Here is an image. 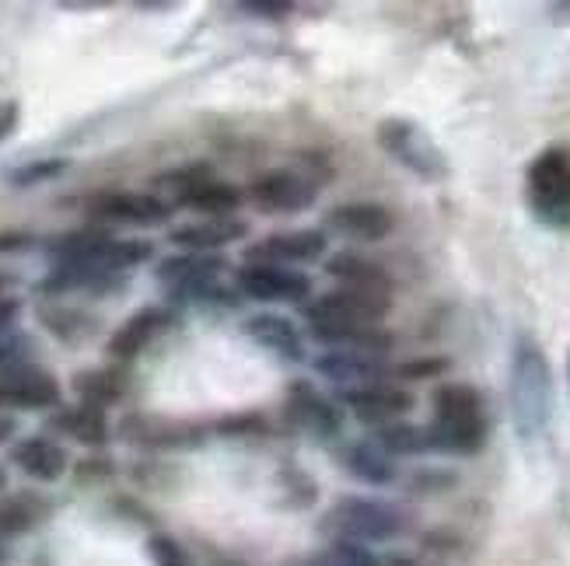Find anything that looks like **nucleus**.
Returning <instances> with one entry per match:
<instances>
[{"label": "nucleus", "instance_id": "obj_27", "mask_svg": "<svg viewBox=\"0 0 570 566\" xmlns=\"http://www.w3.org/2000/svg\"><path fill=\"white\" fill-rule=\"evenodd\" d=\"M67 168L63 158H49V161H32V165H24L18 171H11V182L14 186H36V182H46V179H57L60 171Z\"/></svg>", "mask_w": 570, "mask_h": 566}, {"label": "nucleus", "instance_id": "obj_3", "mask_svg": "<svg viewBox=\"0 0 570 566\" xmlns=\"http://www.w3.org/2000/svg\"><path fill=\"white\" fill-rule=\"evenodd\" d=\"M529 214L550 231H570V151L547 147L525 168Z\"/></svg>", "mask_w": 570, "mask_h": 566}, {"label": "nucleus", "instance_id": "obj_2", "mask_svg": "<svg viewBox=\"0 0 570 566\" xmlns=\"http://www.w3.org/2000/svg\"><path fill=\"white\" fill-rule=\"evenodd\" d=\"M511 424L522 440L542 437L553 416V371L542 347L532 336H518L508 375Z\"/></svg>", "mask_w": 570, "mask_h": 566}, {"label": "nucleus", "instance_id": "obj_11", "mask_svg": "<svg viewBox=\"0 0 570 566\" xmlns=\"http://www.w3.org/2000/svg\"><path fill=\"white\" fill-rule=\"evenodd\" d=\"M315 371L340 385L343 391H354V388H367V385H382L389 375V364L385 354H371V350H326L315 360Z\"/></svg>", "mask_w": 570, "mask_h": 566}, {"label": "nucleus", "instance_id": "obj_37", "mask_svg": "<svg viewBox=\"0 0 570 566\" xmlns=\"http://www.w3.org/2000/svg\"><path fill=\"white\" fill-rule=\"evenodd\" d=\"M14 434V420L11 416H0V440H8Z\"/></svg>", "mask_w": 570, "mask_h": 566}, {"label": "nucleus", "instance_id": "obj_25", "mask_svg": "<svg viewBox=\"0 0 570 566\" xmlns=\"http://www.w3.org/2000/svg\"><path fill=\"white\" fill-rule=\"evenodd\" d=\"M122 388H127V381H122L119 371H109V367H98V371H81L78 378H73V391L81 396V403L85 406H98V409L119 403Z\"/></svg>", "mask_w": 570, "mask_h": 566}, {"label": "nucleus", "instance_id": "obj_7", "mask_svg": "<svg viewBox=\"0 0 570 566\" xmlns=\"http://www.w3.org/2000/svg\"><path fill=\"white\" fill-rule=\"evenodd\" d=\"M225 269L228 262L220 256L186 252V256H171L158 266V284L168 290V298H176V301H204L217 290V280Z\"/></svg>", "mask_w": 570, "mask_h": 566}, {"label": "nucleus", "instance_id": "obj_36", "mask_svg": "<svg viewBox=\"0 0 570 566\" xmlns=\"http://www.w3.org/2000/svg\"><path fill=\"white\" fill-rule=\"evenodd\" d=\"M550 14L557 24H570V0H563V4H550Z\"/></svg>", "mask_w": 570, "mask_h": 566}, {"label": "nucleus", "instance_id": "obj_28", "mask_svg": "<svg viewBox=\"0 0 570 566\" xmlns=\"http://www.w3.org/2000/svg\"><path fill=\"white\" fill-rule=\"evenodd\" d=\"M29 357H32V339L29 336H21V332L0 336V371L29 364Z\"/></svg>", "mask_w": 570, "mask_h": 566}, {"label": "nucleus", "instance_id": "obj_1", "mask_svg": "<svg viewBox=\"0 0 570 566\" xmlns=\"http://www.w3.org/2000/svg\"><path fill=\"white\" fill-rule=\"evenodd\" d=\"M431 451L473 458L487 448L490 437V416L483 396L465 381H444L438 385L431 399Z\"/></svg>", "mask_w": 570, "mask_h": 566}, {"label": "nucleus", "instance_id": "obj_23", "mask_svg": "<svg viewBox=\"0 0 570 566\" xmlns=\"http://www.w3.org/2000/svg\"><path fill=\"white\" fill-rule=\"evenodd\" d=\"M242 189L232 186V182H220V179H204V182H196L189 186L186 192L176 196V203L179 207H189V210H200L207 217H232L238 207H242Z\"/></svg>", "mask_w": 570, "mask_h": 566}, {"label": "nucleus", "instance_id": "obj_16", "mask_svg": "<svg viewBox=\"0 0 570 566\" xmlns=\"http://www.w3.org/2000/svg\"><path fill=\"white\" fill-rule=\"evenodd\" d=\"M249 235V225L238 217H204L193 220V225H179L168 231V241L179 245L186 252H200V256H214L225 245H235Z\"/></svg>", "mask_w": 570, "mask_h": 566}, {"label": "nucleus", "instance_id": "obj_9", "mask_svg": "<svg viewBox=\"0 0 570 566\" xmlns=\"http://www.w3.org/2000/svg\"><path fill=\"white\" fill-rule=\"evenodd\" d=\"M326 256V231H281V235H266L253 241L245 249V262H269V266H308Z\"/></svg>", "mask_w": 570, "mask_h": 566}, {"label": "nucleus", "instance_id": "obj_24", "mask_svg": "<svg viewBox=\"0 0 570 566\" xmlns=\"http://www.w3.org/2000/svg\"><path fill=\"white\" fill-rule=\"evenodd\" d=\"M371 440L392 458H406V455H428L431 451V434L428 427H416V424H389L382 430L371 434Z\"/></svg>", "mask_w": 570, "mask_h": 566}, {"label": "nucleus", "instance_id": "obj_22", "mask_svg": "<svg viewBox=\"0 0 570 566\" xmlns=\"http://www.w3.org/2000/svg\"><path fill=\"white\" fill-rule=\"evenodd\" d=\"M343 465H346V473L367 486H389V483H395V476H400L395 458L385 455L371 437L354 440V445L343 451Z\"/></svg>", "mask_w": 570, "mask_h": 566}, {"label": "nucleus", "instance_id": "obj_10", "mask_svg": "<svg viewBox=\"0 0 570 566\" xmlns=\"http://www.w3.org/2000/svg\"><path fill=\"white\" fill-rule=\"evenodd\" d=\"M340 403L351 409L361 424L367 427H389V424H400L403 416L413 409V396L403 385H367V388H354V391H340Z\"/></svg>", "mask_w": 570, "mask_h": 566}, {"label": "nucleus", "instance_id": "obj_18", "mask_svg": "<svg viewBox=\"0 0 570 566\" xmlns=\"http://www.w3.org/2000/svg\"><path fill=\"white\" fill-rule=\"evenodd\" d=\"M245 336H249L256 347L277 354L284 360H305V339L287 315H274V311L253 315L249 322H245Z\"/></svg>", "mask_w": 570, "mask_h": 566}, {"label": "nucleus", "instance_id": "obj_34", "mask_svg": "<svg viewBox=\"0 0 570 566\" xmlns=\"http://www.w3.org/2000/svg\"><path fill=\"white\" fill-rule=\"evenodd\" d=\"M242 11L263 14V18H287L291 14V4H242Z\"/></svg>", "mask_w": 570, "mask_h": 566}, {"label": "nucleus", "instance_id": "obj_21", "mask_svg": "<svg viewBox=\"0 0 570 566\" xmlns=\"http://www.w3.org/2000/svg\"><path fill=\"white\" fill-rule=\"evenodd\" d=\"M49 427L63 437H73L78 445L88 448H102L109 440V420H106V409L98 406H63L49 416Z\"/></svg>", "mask_w": 570, "mask_h": 566}, {"label": "nucleus", "instance_id": "obj_19", "mask_svg": "<svg viewBox=\"0 0 570 566\" xmlns=\"http://www.w3.org/2000/svg\"><path fill=\"white\" fill-rule=\"evenodd\" d=\"M168 322H171V315L165 308H144V311H137L134 318H127V322H122L112 332L109 354L116 360H134L137 354H144L168 329Z\"/></svg>", "mask_w": 570, "mask_h": 566}, {"label": "nucleus", "instance_id": "obj_5", "mask_svg": "<svg viewBox=\"0 0 570 566\" xmlns=\"http://www.w3.org/2000/svg\"><path fill=\"white\" fill-rule=\"evenodd\" d=\"M379 147L424 182H441L449 176V161H444L441 147L428 137L424 127H416L410 119L379 122Z\"/></svg>", "mask_w": 570, "mask_h": 566}, {"label": "nucleus", "instance_id": "obj_17", "mask_svg": "<svg viewBox=\"0 0 570 566\" xmlns=\"http://www.w3.org/2000/svg\"><path fill=\"white\" fill-rule=\"evenodd\" d=\"M11 461L18 469L29 476V479H39V483H57L63 479L67 465H70V455L60 440L53 437H24L11 448Z\"/></svg>", "mask_w": 570, "mask_h": 566}, {"label": "nucleus", "instance_id": "obj_6", "mask_svg": "<svg viewBox=\"0 0 570 566\" xmlns=\"http://www.w3.org/2000/svg\"><path fill=\"white\" fill-rule=\"evenodd\" d=\"M235 287L245 298L263 305H308L312 277L302 269L269 266V262H245L235 274Z\"/></svg>", "mask_w": 570, "mask_h": 566}, {"label": "nucleus", "instance_id": "obj_39", "mask_svg": "<svg viewBox=\"0 0 570 566\" xmlns=\"http://www.w3.org/2000/svg\"><path fill=\"white\" fill-rule=\"evenodd\" d=\"M4 486H8V473L0 469V494H4Z\"/></svg>", "mask_w": 570, "mask_h": 566}, {"label": "nucleus", "instance_id": "obj_13", "mask_svg": "<svg viewBox=\"0 0 570 566\" xmlns=\"http://www.w3.org/2000/svg\"><path fill=\"white\" fill-rule=\"evenodd\" d=\"M91 217L102 225L155 228L168 220V203L151 192H102L91 200Z\"/></svg>", "mask_w": 570, "mask_h": 566}, {"label": "nucleus", "instance_id": "obj_4", "mask_svg": "<svg viewBox=\"0 0 570 566\" xmlns=\"http://www.w3.org/2000/svg\"><path fill=\"white\" fill-rule=\"evenodd\" d=\"M322 528H326L330 535H336V543L375 546V543H389V538H395L403 532V514L392 504H382V500L346 497L326 514Z\"/></svg>", "mask_w": 570, "mask_h": 566}, {"label": "nucleus", "instance_id": "obj_31", "mask_svg": "<svg viewBox=\"0 0 570 566\" xmlns=\"http://www.w3.org/2000/svg\"><path fill=\"white\" fill-rule=\"evenodd\" d=\"M444 371V360H424V364H406L400 367V378H428V375H441Z\"/></svg>", "mask_w": 570, "mask_h": 566}, {"label": "nucleus", "instance_id": "obj_15", "mask_svg": "<svg viewBox=\"0 0 570 566\" xmlns=\"http://www.w3.org/2000/svg\"><path fill=\"white\" fill-rule=\"evenodd\" d=\"M395 228L392 210L382 203H343L326 214V231L346 241H382Z\"/></svg>", "mask_w": 570, "mask_h": 566}, {"label": "nucleus", "instance_id": "obj_33", "mask_svg": "<svg viewBox=\"0 0 570 566\" xmlns=\"http://www.w3.org/2000/svg\"><path fill=\"white\" fill-rule=\"evenodd\" d=\"M18 127V102H0V140H8Z\"/></svg>", "mask_w": 570, "mask_h": 566}, {"label": "nucleus", "instance_id": "obj_12", "mask_svg": "<svg viewBox=\"0 0 570 566\" xmlns=\"http://www.w3.org/2000/svg\"><path fill=\"white\" fill-rule=\"evenodd\" d=\"M0 406L53 409V406H60V381L32 364L8 367V371H0Z\"/></svg>", "mask_w": 570, "mask_h": 566}, {"label": "nucleus", "instance_id": "obj_29", "mask_svg": "<svg viewBox=\"0 0 570 566\" xmlns=\"http://www.w3.org/2000/svg\"><path fill=\"white\" fill-rule=\"evenodd\" d=\"M147 549H151L155 566H189L186 549L176 543V538H168V535H155L151 543H147Z\"/></svg>", "mask_w": 570, "mask_h": 566}, {"label": "nucleus", "instance_id": "obj_35", "mask_svg": "<svg viewBox=\"0 0 570 566\" xmlns=\"http://www.w3.org/2000/svg\"><path fill=\"white\" fill-rule=\"evenodd\" d=\"M29 235H18V231H8V235H0V252H21V249H29Z\"/></svg>", "mask_w": 570, "mask_h": 566}, {"label": "nucleus", "instance_id": "obj_8", "mask_svg": "<svg viewBox=\"0 0 570 566\" xmlns=\"http://www.w3.org/2000/svg\"><path fill=\"white\" fill-rule=\"evenodd\" d=\"M249 200L263 214H302L318 200V186L302 171L274 168L249 182Z\"/></svg>", "mask_w": 570, "mask_h": 566}, {"label": "nucleus", "instance_id": "obj_30", "mask_svg": "<svg viewBox=\"0 0 570 566\" xmlns=\"http://www.w3.org/2000/svg\"><path fill=\"white\" fill-rule=\"evenodd\" d=\"M36 522V510H29L21 500L0 507V532H24Z\"/></svg>", "mask_w": 570, "mask_h": 566}, {"label": "nucleus", "instance_id": "obj_14", "mask_svg": "<svg viewBox=\"0 0 570 566\" xmlns=\"http://www.w3.org/2000/svg\"><path fill=\"white\" fill-rule=\"evenodd\" d=\"M287 416L297 430H308L315 437H340V430H343V413L308 381L291 385Z\"/></svg>", "mask_w": 570, "mask_h": 566}, {"label": "nucleus", "instance_id": "obj_38", "mask_svg": "<svg viewBox=\"0 0 570 566\" xmlns=\"http://www.w3.org/2000/svg\"><path fill=\"white\" fill-rule=\"evenodd\" d=\"M11 287H14V277L8 269H0V298H4V290H11Z\"/></svg>", "mask_w": 570, "mask_h": 566}, {"label": "nucleus", "instance_id": "obj_20", "mask_svg": "<svg viewBox=\"0 0 570 566\" xmlns=\"http://www.w3.org/2000/svg\"><path fill=\"white\" fill-rule=\"evenodd\" d=\"M326 277H333L346 290H364V294H385L392 298V277L385 266L371 262L357 252H336L326 259Z\"/></svg>", "mask_w": 570, "mask_h": 566}, {"label": "nucleus", "instance_id": "obj_32", "mask_svg": "<svg viewBox=\"0 0 570 566\" xmlns=\"http://www.w3.org/2000/svg\"><path fill=\"white\" fill-rule=\"evenodd\" d=\"M21 315V301L18 298H0V336L14 332V318Z\"/></svg>", "mask_w": 570, "mask_h": 566}, {"label": "nucleus", "instance_id": "obj_26", "mask_svg": "<svg viewBox=\"0 0 570 566\" xmlns=\"http://www.w3.org/2000/svg\"><path fill=\"white\" fill-rule=\"evenodd\" d=\"M308 566H382L379 556L367 546H351V543H336L333 549H326L322 556H315Z\"/></svg>", "mask_w": 570, "mask_h": 566}]
</instances>
